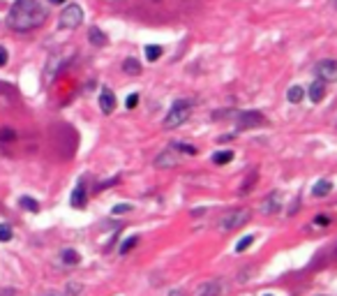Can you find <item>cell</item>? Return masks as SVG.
Instances as JSON below:
<instances>
[{"label":"cell","mask_w":337,"mask_h":296,"mask_svg":"<svg viewBox=\"0 0 337 296\" xmlns=\"http://www.w3.org/2000/svg\"><path fill=\"white\" fill-rule=\"evenodd\" d=\"M307 95H310V100H312V102H321V100H324V95H326V81H321V79L312 81V86H310Z\"/></svg>","instance_id":"11"},{"label":"cell","mask_w":337,"mask_h":296,"mask_svg":"<svg viewBox=\"0 0 337 296\" xmlns=\"http://www.w3.org/2000/svg\"><path fill=\"white\" fill-rule=\"evenodd\" d=\"M106 3H116V0H106Z\"/></svg>","instance_id":"33"},{"label":"cell","mask_w":337,"mask_h":296,"mask_svg":"<svg viewBox=\"0 0 337 296\" xmlns=\"http://www.w3.org/2000/svg\"><path fill=\"white\" fill-rule=\"evenodd\" d=\"M282 206H284L282 192L275 190V192H270L264 201H261V213H266V215H275L277 211H282Z\"/></svg>","instance_id":"6"},{"label":"cell","mask_w":337,"mask_h":296,"mask_svg":"<svg viewBox=\"0 0 337 296\" xmlns=\"http://www.w3.org/2000/svg\"><path fill=\"white\" fill-rule=\"evenodd\" d=\"M330 222H332L330 215H316V218H314V224H316V227H330Z\"/></svg>","instance_id":"27"},{"label":"cell","mask_w":337,"mask_h":296,"mask_svg":"<svg viewBox=\"0 0 337 296\" xmlns=\"http://www.w3.org/2000/svg\"><path fill=\"white\" fill-rule=\"evenodd\" d=\"M252 241H254V236H242L240 241L236 243V252H245V250L252 245Z\"/></svg>","instance_id":"25"},{"label":"cell","mask_w":337,"mask_h":296,"mask_svg":"<svg viewBox=\"0 0 337 296\" xmlns=\"http://www.w3.org/2000/svg\"><path fill=\"white\" fill-rule=\"evenodd\" d=\"M132 208H134L132 204H118V206H114V208H111V213H114V215H120V213H130Z\"/></svg>","instance_id":"26"},{"label":"cell","mask_w":337,"mask_h":296,"mask_svg":"<svg viewBox=\"0 0 337 296\" xmlns=\"http://www.w3.org/2000/svg\"><path fill=\"white\" fill-rule=\"evenodd\" d=\"M48 3H54V5H62L65 0H48Z\"/></svg>","instance_id":"31"},{"label":"cell","mask_w":337,"mask_h":296,"mask_svg":"<svg viewBox=\"0 0 337 296\" xmlns=\"http://www.w3.org/2000/svg\"><path fill=\"white\" fill-rule=\"evenodd\" d=\"M60 259H62V264H65V266H76L78 261H81V257H78L76 250L67 248V250H62V252H60Z\"/></svg>","instance_id":"13"},{"label":"cell","mask_w":337,"mask_h":296,"mask_svg":"<svg viewBox=\"0 0 337 296\" xmlns=\"http://www.w3.org/2000/svg\"><path fill=\"white\" fill-rule=\"evenodd\" d=\"M122 72L125 74H138L141 72V63H138L136 58H125V63H122Z\"/></svg>","instance_id":"15"},{"label":"cell","mask_w":337,"mask_h":296,"mask_svg":"<svg viewBox=\"0 0 337 296\" xmlns=\"http://www.w3.org/2000/svg\"><path fill=\"white\" fill-rule=\"evenodd\" d=\"M7 241H12V227L0 222V243H7Z\"/></svg>","instance_id":"24"},{"label":"cell","mask_w":337,"mask_h":296,"mask_svg":"<svg viewBox=\"0 0 337 296\" xmlns=\"http://www.w3.org/2000/svg\"><path fill=\"white\" fill-rule=\"evenodd\" d=\"M100 109H102V114H114L116 109V95L108 88H102V93H100Z\"/></svg>","instance_id":"10"},{"label":"cell","mask_w":337,"mask_h":296,"mask_svg":"<svg viewBox=\"0 0 337 296\" xmlns=\"http://www.w3.org/2000/svg\"><path fill=\"white\" fill-rule=\"evenodd\" d=\"M5 65H7V49L0 47V67H5Z\"/></svg>","instance_id":"30"},{"label":"cell","mask_w":337,"mask_h":296,"mask_svg":"<svg viewBox=\"0 0 337 296\" xmlns=\"http://www.w3.org/2000/svg\"><path fill=\"white\" fill-rule=\"evenodd\" d=\"M302 95H305V91H302L300 86H291L289 93H286V100H289V102H294V104H298L302 100Z\"/></svg>","instance_id":"18"},{"label":"cell","mask_w":337,"mask_h":296,"mask_svg":"<svg viewBox=\"0 0 337 296\" xmlns=\"http://www.w3.org/2000/svg\"><path fill=\"white\" fill-rule=\"evenodd\" d=\"M136 104H138V95H136V93H132V95H127V100H125V107H127V109H134Z\"/></svg>","instance_id":"29"},{"label":"cell","mask_w":337,"mask_h":296,"mask_svg":"<svg viewBox=\"0 0 337 296\" xmlns=\"http://www.w3.org/2000/svg\"><path fill=\"white\" fill-rule=\"evenodd\" d=\"M190 111H192V104L187 102V100H176L171 104V109H168L166 118H164V127L166 130H174V127L182 125V123L190 118Z\"/></svg>","instance_id":"2"},{"label":"cell","mask_w":337,"mask_h":296,"mask_svg":"<svg viewBox=\"0 0 337 296\" xmlns=\"http://www.w3.org/2000/svg\"><path fill=\"white\" fill-rule=\"evenodd\" d=\"M70 204H72L74 208H84V204H86V187H84V185H76V187H74L72 197H70Z\"/></svg>","instance_id":"12"},{"label":"cell","mask_w":337,"mask_h":296,"mask_svg":"<svg viewBox=\"0 0 337 296\" xmlns=\"http://www.w3.org/2000/svg\"><path fill=\"white\" fill-rule=\"evenodd\" d=\"M266 296H270V294H266Z\"/></svg>","instance_id":"35"},{"label":"cell","mask_w":337,"mask_h":296,"mask_svg":"<svg viewBox=\"0 0 337 296\" xmlns=\"http://www.w3.org/2000/svg\"><path fill=\"white\" fill-rule=\"evenodd\" d=\"M168 296H182V291H171Z\"/></svg>","instance_id":"32"},{"label":"cell","mask_w":337,"mask_h":296,"mask_svg":"<svg viewBox=\"0 0 337 296\" xmlns=\"http://www.w3.org/2000/svg\"><path fill=\"white\" fill-rule=\"evenodd\" d=\"M224 289H226V284L222 280H208L196 289V296H222Z\"/></svg>","instance_id":"9"},{"label":"cell","mask_w":337,"mask_h":296,"mask_svg":"<svg viewBox=\"0 0 337 296\" xmlns=\"http://www.w3.org/2000/svg\"><path fill=\"white\" fill-rule=\"evenodd\" d=\"M250 215H252V213L247 211V208H238V211L226 213V215L220 220V229H222V231H236V229H240L242 224L250 220Z\"/></svg>","instance_id":"4"},{"label":"cell","mask_w":337,"mask_h":296,"mask_svg":"<svg viewBox=\"0 0 337 296\" xmlns=\"http://www.w3.org/2000/svg\"><path fill=\"white\" fill-rule=\"evenodd\" d=\"M176 146H178V151L185 153V155H196V148H194V146H190V144H176Z\"/></svg>","instance_id":"28"},{"label":"cell","mask_w":337,"mask_h":296,"mask_svg":"<svg viewBox=\"0 0 337 296\" xmlns=\"http://www.w3.org/2000/svg\"><path fill=\"white\" fill-rule=\"evenodd\" d=\"M231 160H234V151H229V148H226V151H217L215 155H212V162L215 164H229Z\"/></svg>","instance_id":"17"},{"label":"cell","mask_w":337,"mask_h":296,"mask_svg":"<svg viewBox=\"0 0 337 296\" xmlns=\"http://www.w3.org/2000/svg\"><path fill=\"white\" fill-rule=\"evenodd\" d=\"M330 190H332V183L330 181H319L316 185L312 187V194H314V197H326Z\"/></svg>","instance_id":"16"},{"label":"cell","mask_w":337,"mask_h":296,"mask_svg":"<svg viewBox=\"0 0 337 296\" xmlns=\"http://www.w3.org/2000/svg\"><path fill=\"white\" fill-rule=\"evenodd\" d=\"M256 178H259V174L256 171H252L250 174V178H245V183H242V187H240V194H245V192H250L254 187V183H256Z\"/></svg>","instance_id":"23"},{"label":"cell","mask_w":337,"mask_h":296,"mask_svg":"<svg viewBox=\"0 0 337 296\" xmlns=\"http://www.w3.org/2000/svg\"><path fill=\"white\" fill-rule=\"evenodd\" d=\"M81 21H84V10H81L76 3L67 5L65 10H62V14L58 17V26L65 28V31H74V28H78Z\"/></svg>","instance_id":"3"},{"label":"cell","mask_w":337,"mask_h":296,"mask_svg":"<svg viewBox=\"0 0 337 296\" xmlns=\"http://www.w3.org/2000/svg\"><path fill=\"white\" fill-rule=\"evenodd\" d=\"M46 296H56V294H46Z\"/></svg>","instance_id":"34"},{"label":"cell","mask_w":337,"mask_h":296,"mask_svg":"<svg viewBox=\"0 0 337 296\" xmlns=\"http://www.w3.org/2000/svg\"><path fill=\"white\" fill-rule=\"evenodd\" d=\"M176 162H178V146H168V148H164V151L155 157V167H160V169L174 167Z\"/></svg>","instance_id":"8"},{"label":"cell","mask_w":337,"mask_h":296,"mask_svg":"<svg viewBox=\"0 0 337 296\" xmlns=\"http://www.w3.org/2000/svg\"><path fill=\"white\" fill-rule=\"evenodd\" d=\"M160 56H162V47H157V44H148V47H146V58L150 63H155Z\"/></svg>","instance_id":"19"},{"label":"cell","mask_w":337,"mask_h":296,"mask_svg":"<svg viewBox=\"0 0 337 296\" xmlns=\"http://www.w3.org/2000/svg\"><path fill=\"white\" fill-rule=\"evenodd\" d=\"M18 204L24 206L26 211H30V213H37V211H40V204H37L32 197H21V199H18Z\"/></svg>","instance_id":"20"},{"label":"cell","mask_w":337,"mask_h":296,"mask_svg":"<svg viewBox=\"0 0 337 296\" xmlns=\"http://www.w3.org/2000/svg\"><path fill=\"white\" fill-rule=\"evenodd\" d=\"M136 243H138V238H136V236H130V238H125V241L120 243V248H118V252H120V254H127L130 250L134 248V245H136Z\"/></svg>","instance_id":"21"},{"label":"cell","mask_w":337,"mask_h":296,"mask_svg":"<svg viewBox=\"0 0 337 296\" xmlns=\"http://www.w3.org/2000/svg\"><path fill=\"white\" fill-rule=\"evenodd\" d=\"M88 37H90V42L95 44V47H104V44L108 42V40H106V35H104V33L100 31L97 26H92L90 31H88Z\"/></svg>","instance_id":"14"},{"label":"cell","mask_w":337,"mask_h":296,"mask_svg":"<svg viewBox=\"0 0 337 296\" xmlns=\"http://www.w3.org/2000/svg\"><path fill=\"white\" fill-rule=\"evenodd\" d=\"M14 139H16V132H14L12 127H2L0 130V144H10Z\"/></svg>","instance_id":"22"},{"label":"cell","mask_w":337,"mask_h":296,"mask_svg":"<svg viewBox=\"0 0 337 296\" xmlns=\"http://www.w3.org/2000/svg\"><path fill=\"white\" fill-rule=\"evenodd\" d=\"M46 17H48V12L42 0H16L12 5V10H10L7 24H10L12 31L26 33V31L37 28V26H42Z\"/></svg>","instance_id":"1"},{"label":"cell","mask_w":337,"mask_h":296,"mask_svg":"<svg viewBox=\"0 0 337 296\" xmlns=\"http://www.w3.org/2000/svg\"><path fill=\"white\" fill-rule=\"evenodd\" d=\"M266 123V116L261 111H240L236 116V127L238 130H252V127H259Z\"/></svg>","instance_id":"5"},{"label":"cell","mask_w":337,"mask_h":296,"mask_svg":"<svg viewBox=\"0 0 337 296\" xmlns=\"http://www.w3.org/2000/svg\"><path fill=\"white\" fill-rule=\"evenodd\" d=\"M316 74L321 81H337V61L326 58V61L316 63Z\"/></svg>","instance_id":"7"}]
</instances>
